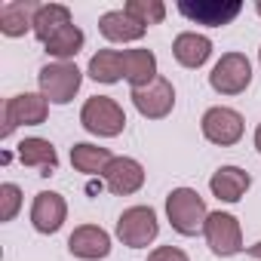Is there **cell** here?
I'll list each match as a JSON object with an SVG mask.
<instances>
[{"mask_svg": "<svg viewBox=\"0 0 261 261\" xmlns=\"http://www.w3.org/2000/svg\"><path fill=\"white\" fill-rule=\"evenodd\" d=\"M111 151L108 148H95V145H74L71 148V163L77 172H86V175H95V172H105L111 166Z\"/></svg>", "mask_w": 261, "mask_h": 261, "instance_id": "21", "label": "cell"}, {"mask_svg": "<svg viewBox=\"0 0 261 261\" xmlns=\"http://www.w3.org/2000/svg\"><path fill=\"white\" fill-rule=\"evenodd\" d=\"M203 233H206L209 249H212L215 255H221V258L243 252V233H240V224H237V218L227 215V212H212V215L206 218Z\"/></svg>", "mask_w": 261, "mask_h": 261, "instance_id": "7", "label": "cell"}, {"mask_svg": "<svg viewBox=\"0 0 261 261\" xmlns=\"http://www.w3.org/2000/svg\"><path fill=\"white\" fill-rule=\"evenodd\" d=\"M0 203H4V206H0V218L13 221L19 206H22V191L16 185H4V188H0Z\"/></svg>", "mask_w": 261, "mask_h": 261, "instance_id": "25", "label": "cell"}, {"mask_svg": "<svg viewBox=\"0 0 261 261\" xmlns=\"http://www.w3.org/2000/svg\"><path fill=\"white\" fill-rule=\"evenodd\" d=\"M19 160L25 166L40 169V175H53V169L59 166V154L46 139H25L19 145Z\"/></svg>", "mask_w": 261, "mask_h": 261, "instance_id": "18", "label": "cell"}, {"mask_svg": "<svg viewBox=\"0 0 261 261\" xmlns=\"http://www.w3.org/2000/svg\"><path fill=\"white\" fill-rule=\"evenodd\" d=\"M68 25H71V13H68V7H59V4H46L34 16V34L40 37V43H46Z\"/></svg>", "mask_w": 261, "mask_h": 261, "instance_id": "20", "label": "cell"}, {"mask_svg": "<svg viewBox=\"0 0 261 261\" xmlns=\"http://www.w3.org/2000/svg\"><path fill=\"white\" fill-rule=\"evenodd\" d=\"M133 105L139 108L142 117H151V120H160L172 111L175 105V89L166 77H157L154 83L142 86V89H133Z\"/></svg>", "mask_w": 261, "mask_h": 261, "instance_id": "10", "label": "cell"}, {"mask_svg": "<svg viewBox=\"0 0 261 261\" xmlns=\"http://www.w3.org/2000/svg\"><path fill=\"white\" fill-rule=\"evenodd\" d=\"M80 123L89 129L92 136H105V139H111V136H120V133H123L126 114H123V108H120L114 98H108V95H95V98H89V101L83 105V111H80Z\"/></svg>", "mask_w": 261, "mask_h": 261, "instance_id": "2", "label": "cell"}, {"mask_svg": "<svg viewBox=\"0 0 261 261\" xmlns=\"http://www.w3.org/2000/svg\"><path fill=\"white\" fill-rule=\"evenodd\" d=\"M89 77L98 83H117L123 77V59L114 49H98L89 59Z\"/></svg>", "mask_w": 261, "mask_h": 261, "instance_id": "22", "label": "cell"}, {"mask_svg": "<svg viewBox=\"0 0 261 261\" xmlns=\"http://www.w3.org/2000/svg\"><path fill=\"white\" fill-rule=\"evenodd\" d=\"M243 4H237V0H197V4H191V0H181L178 4V13L197 25H209V28H221V25H230L237 16H240Z\"/></svg>", "mask_w": 261, "mask_h": 261, "instance_id": "8", "label": "cell"}, {"mask_svg": "<svg viewBox=\"0 0 261 261\" xmlns=\"http://www.w3.org/2000/svg\"><path fill=\"white\" fill-rule=\"evenodd\" d=\"M46 120V98L43 95H34V92H25V95H13L7 98L4 105V129H0V136L10 139L16 126H37Z\"/></svg>", "mask_w": 261, "mask_h": 261, "instance_id": "5", "label": "cell"}, {"mask_svg": "<svg viewBox=\"0 0 261 261\" xmlns=\"http://www.w3.org/2000/svg\"><path fill=\"white\" fill-rule=\"evenodd\" d=\"M166 215H169L172 227L178 233H185V237L200 233L206 227V218H209L203 197L197 191H191V188H178V191H172L166 197Z\"/></svg>", "mask_w": 261, "mask_h": 261, "instance_id": "1", "label": "cell"}, {"mask_svg": "<svg viewBox=\"0 0 261 261\" xmlns=\"http://www.w3.org/2000/svg\"><path fill=\"white\" fill-rule=\"evenodd\" d=\"M43 46H46L49 56H56L59 62H65V59H71V56L80 53V46H83V31L74 28V25H68V28H62L56 37H49Z\"/></svg>", "mask_w": 261, "mask_h": 261, "instance_id": "23", "label": "cell"}, {"mask_svg": "<svg viewBox=\"0 0 261 261\" xmlns=\"http://www.w3.org/2000/svg\"><path fill=\"white\" fill-rule=\"evenodd\" d=\"M249 185H252L249 172H243V169H237V166H221V169L212 175V181H209L212 194H215L218 200H224V203H237V200L249 191Z\"/></svg>", "mask_w": 261, "mask_h": 261, "instance_id": "16", "label": "cell"}, {"mask_svg": "<svg viewBox=\"0 0 261 261\" xmlns=\"http://www.w3.org/2000/svg\"><path fill=\"white\" fill-rule=\"evenodd\" d=\"M65 215H68V206H65V200H62L59 194H53V191H40V194L34 197L31 221H34V227H37L40 233H56V230L62 227Z\"/></svg>", "mask_w": 261, "mask_h": 261, "instance_id": "12", "label": "cell"}, {"mask_svg": "<svg viewBox=\"0 0 261 261\" xmlns=\"http://www.w3.org/2000/svg\"><path fill=\"white\" fill-rule=\"evenodd\" d=\"M203 136L212 142V145H237L240 136H243V117L230 108H209L203 114Z\"/></svg>", "mask_w": 261, "mask_h": 261, "instance_id": "9", "label": "cell"}, {"mask_svg": "<svg viewBox=\"0 0 261 261\" xmlns=\"http://www.w3.org/2000/svg\"><path fill=\"white\" fill-rule=\"evenodd\" d=\"M209 83L221 95H240L252 83V65L243 53H227L218 59V65L209 74Z\"/></svg>", "mask_w": 261, "mask_h": 261, "instance_id": "4", "label": "cell"}, {"mask_svg": "<svg viewBox=\"0 0 261 261\" xmlns=\"http://www.w3.org/2000/svg\"><path fill=\"white\" fill-rule=\"evenodd\" d=\"M117 237H120L126 246H133V249L148 246V243L157 237V215H154V209H148V206H133V209H126V212L117 218Z\"/></svg>", "mask_w": 261, "mask_h": 261, "instance_id": "6", "label": "cell"}, {"mask_svg": "<svg viewBox=\"0 0 261 261\" xmlns=\"http://www.w3.org/2000/svg\"><path fill=\"white\" fill-rule=\"evenodd\" d=\"M255 10H258V16H261V0H258V4H255Z\"/></svg>", "mask_w": 261, "mask_h": 261, "instance_id": "29", "label": "cell"}, {"mask_svg": "<svg viewBox=\"0 0 261 261\" xmlns=\"http://www.w3.org/2000/svg\"><path fill=\"white\" fill-rule=\"evenodd\" d=\"M172 53L178 59V65L185 68H200L209 56H212V43L203 34H178L172 43Z\"/></svg>", "mask_w": 261, "mask_h": 261, "instance_id": "19", "label": "cell"}, {"mask_svg": "<svg viewBox=\"0 0 261 261\" xmlns=\"http://www.w3.org/2000/svg\"><path fill=\"white\" fill-rule=\"evenodd\" d=\"M123 59V77L133 83V89H142L157 80V59L151 49H126L120 53Z\"/></svg>", "mask_w": 261, "mask_h": 261, "instance_id": "14", "label": "cell"}, {"mask_svg": "<svg viewBox=\"0 0 261 261\" xmlns=\"http://www.w3.org/2000/svg\"><path fill=\"white\" fill-rule=\"evenodd\" d=\"M258 59H261V49H258Z\"/></svg>", "mask_w": 261, "mask_h": 261, "instance_id": "30", "label": "cell"}, {"mask_svg": "<svg viewBox=\"0 0 261 261\" xmlns=\"http://www.w3.org/2000/svg\"><path fill=\"white\" fill-rule=\"evenodd\" d=\"M145 181V169L142 163L136 160H129V157H114L111 166L105 169V185L111 194L117 197H126V194H136Z\"/></svg>", "mask_w": 261, "mask_h": 261, "instance_id": "11", "label": "cell"}, {"mask_svg": "<svg viewBox=\"0 0 261 261\" xmlns=\"http://www.w3.org/2000/svg\"><path fill=\"white\" fill-rule=\"evenodd\" d=\"M37 80H40L43 98L53 101V105H68L80 89V71L71 62H53L46 68H40Z\"/></svg>", "mask_w": 261, "mask_h": 261, "instance_id": "3", "label": "cell"}, {"mask_svg": "<svg viewBox=\"0 0 261 261\" xmlns=\"http://www.w3.org/2000/svg\"><path fill=\"white\" fill-rule=\"evenodd\" d=\"M68 249H71V255H77V258L95 261V258H105V255L111 252V237H108L101 227H95V224H83V227H77V230L68 237Z\"/></svg>", "mask_w": 261, "mask_h": 261, "instance_id": "13", "label": "cell"}, {"mask_svg": "<svg viewBox=\"0 0 261 261\" xmlns=\"http://www.w3.org/2000/svg\"><path fill=\"white\" fill-rule=\"evenodd\" d=\"M98 28H101V34H105L108 40H117V43H120V40H139V37L145 34V25L136 22L126 10L105 13V16L98 19Z\"/></svg>", "mask_w": 261, "mask_h": 261, "instance_id": "17", "label": "cell"}, {"mask_svg": "<svg viewBox=\"0 0 261 261\" xmlns=\"http://www.w3.org/2000/svg\"><path fill=\"white\" fill-rule=\"evenodd\" d=\"M40 4L34 0H13V4L0 7V31L7 37H22L28 28H34V16H37Z\"/></svg>", "mask_w": 261, "mask_h": 261, "instance_id": "15", "label": "cell"}, {"mask_svg": "<svg viewBox=\"0 0 261 261\" xmlns=\"http://www.w3.org/2000/svg\"><path fill=\"white\" fill-rule=\"evenodd\" d=\"M249 255H252V258H258V261H261V243H255V246H249Z\"/></svg>", "mask_w": 261, "mask_h": 261, "instance_id": "27", "label": "cell"}, {"mask_svg": "<svg viewBox=\"0 0 261 261\" xmlns=\"http://www.w3.org/2000/svg\"><path fill=\"white\" fill-rule=\"evenodd\" d=\"M148 261H188V255L181 249H175V246H160V249H154L148 255Z\"/></svg>", "mask_w": 261, "mask_h": 261, "instance_id": "26", "label": "cell"}, {"mask_svg": "<svg viewBox=\"0 0 261 261\" xmlns=\"http://www.w3.org/2000/svg\"><path fill=\"white\" fill-rule=\"evenodd\" d=\"M129 16H133L136 22H142L145 28L148 25H157V22H163V16H166V7L160 4V0H129V4L123 7Z\"/></svg>", "mask_w": 261, "mask_h": 261, "instance_id": "24", "label": "cell"}, {"mask_svg": "<svg viewBox=\"0 0 261 261\" xmlns=\"http://www.w3.org/2000/svg\"><path fill=\"white\" fill-rule=\"evenodd\" d=\"M255 148H258V151H261V126H258V129H255Z\"/></svg>", "mask_w": 261, "mask_h": 261, "instance_id": "28", "label": "cell"}]
</instances>
